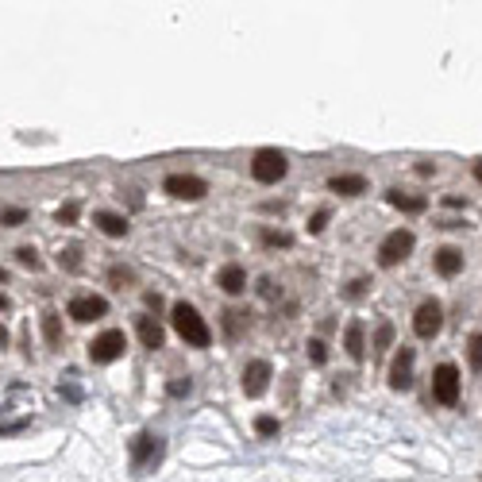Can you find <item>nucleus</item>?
I'll return each instance as SVG.
<instances>
[{
	"label": "nucleus",
	"mask_w": 482,
	"mask_h": 482,
	"mask_svg": "<svg viewBox=\"0 0 482 482\" xmlns=\"http://www.w3.org/2000/svg\"><path fill=\"white\" fill-rule=\"evenodd\" d=\"M170 320H174V332L181 336V343H186V347H209V343H212V328L205 324V317L197 312V305L174 301Z\"/></svg>",
	"instance_id": "f257e3e1"
},
{
	"label": "nucleus",
	"mask_w": 482,
	"mask_h": 482,
	"mask_svg": "<svg viewBox=\"0 0 482 482\" xmlns=\"http://www.w3.org/2000/svg\"><path fill=\"white\" fill-rule=\"evenodd\" d=\"M286 170H289V163L278 147H263L251 158V178H255L259 186H278V181L286 178Z\"/></svg>",
	"instance_id": "f03ea898"
},
{
	"label": "nucleus",
	"mask_w": 482,
	"mask_h": 482,
	"mask_svg": "<svg viewBox=\"0 0 482 482\" xmlns=\"http://www.w3.org/2000/svg\"><path fill=\"white\" fill-rule=\"evenodd\" d=\"M413 247H417V235H413L409 228H394V232L378 243V266H386V270H390V266L405 263V259L413 255Z\"/></svg>",
	"instance_id": "7ed1b4c3"
},
{
	"label": "nucleus",
	"mask_w": 482,
	"mask_h": 482,
	"mask_svg": "<svg viewBox=\"0 0 482 482\" xmlns=\"http://www.w3.org/2000/svg\"><path fill=\"white\" fill-rule=\"evenodd\" d=\"M124 347H128V336L120 332V328H109V332L93 336V343H89V363L109 366V363H116V359L124 355Z\"/></svg>",
	"instance_id": "20e7f679"
},
{
	"label": "nucleus",
	"mask_w": 482,
	"mask_h": 482,
	"mask_svg": "<svg viewBox=\"0 0 482 482\" xmlns=\"http://www.w3.org/2000/svg\"><path fill=\"white\" fill-rule=\"evenodd\" d=\"M459 366L455 363H440L432 371V397L443 405V409H455L459 405Z\"/></svg>",
	"instance_id": "39448f33"
},
{
	"label": "nucleus",
	"mask_w": 482,
	"mask_h": 482,
	"mask_svg": "<svg viewBox=\"0 0 482 482\" xmlns=\"http://www.w3.org/2000/svg\"><path fill=\"white\" fill-rule=\"evenodd\" d=\"M440 328H443V305L436 301V297L420 301L417 312H413V332H417V340H436Z\"/></svg>",
	"instance_id": "423d86ee"
},
{
	"label": "nucleus",
	"mask_w": 482,
	"mask_h": 482,
	"mask_svg": "<svg viewBox=\"0 0 482 482\" xmlns=\"http://www.w3.org/2000/svg\"><path fill=\"white\" fill-rule=\"evenodd\" d=\"M163 193H170L174 201H201V197L209 193V186H205V178H197V174H166Z\"/></svg>",
	"instance_id": "0eeeda50"
},
{
	"label": "nucleus",
	"mask_w": 482,
	"mask_h": 482,
	"mask_svg": "<svg viewBox=\"0 0 482 482\" xmlns=\"http://www.w3.org/2000/svg\"><path fill=\"white\" fill-rule=\"evenodd\" d=\"M163 459V440H158L155 432H135V440H132V467L135 471H151V467Z\"/></svg>",
	"instance_id": "6e6552de"
},
{
	"label": "nucleus",
	"mask_w": 482,
	"mask_h": 482,
	"mask_svg": "<svg viewBox=\"0 0 482 482\" xmlns=\"http://www.w3.org/2000/svg\"><path fill=\"white\" fill-rule=\"evenodd\" d=\"M66 317H74L78 324L101 320V317H109V301L97 297V294H78V297H70V305H66Z\"/></svg>",
	"instance_id": "1a4fd4ad"
},
{
	"label": "nucleus",
	"mask_w": 482,
	"mask_h": 482,
	"mask_svg": "<svg viewBox=\"0 0 482 482\" xmlns=\"http://www.w3.org/2000/svg\"><path fill=\"white\" fill-rule=\"evenodd\" d=\"M413 363H417V351L413 347H401L394 355V363H390V390H394V394L413 390Z\"/></svg>",
	"instance_id": "9d476101"
},
{
	"label": "nucleus",
	"mask_w": 482,
	"mask_h": 482,
	"mask_svg": "<svg viewBox=\"0 0 482 482\" xmlns=\"http://www.w3.org/2000/svg\"><path fill=\"white\" fill-rule=\"evenodd\" d=\"M270 378H274L270 363H266V359H251V363L243 366V394L247 397H263L266 386H270Z\"/></svg>",
	"instance_id": "9b49d317"
},
{
	"label": "nucleus",
	"mask_w": 482,
	"mask_h": 482,
	"mask_svg": "<svg viewBox=\"0 0 482 482\" xmlns=\"http://www.w3.org/2000/svg\"><path fill=\"white\" fill-rule=\"evenodd\" d=\"M343 351H347L355 363H363V359H366V324L359 317L343 328Z\"/></svg>",
	"instance_id": "f8f14e48"
},
{
	"label": "nucleus",
	"mask_w": 482,
	"mask_h": 482,
	"mask_svg": "<svg viewBox=\"0 0 482 482\" xmlns=\"http://www.w3.org/2000/svg\"><path fill=\"white\" fill-rule=\"evenodd\" d=\"M216 286L224 289L228 297L243 294V289H247V270H243L240 263H228V266H220V274H216Z\"/></svg>",
	"instance_id": "ddd939ff"
},
{
	"label": "nucleus",
	"mask_w": 482,
	"mask_h": 482,
	"mask_svg": "<svg viewBox=\"0 0 482 482\" xmlns=\"http://www.w3.org/2000/svg\"><path fill=\"white\" fill-rule=\"evenodd\" d=\"M93 224L101 228V232L109 235V240H124V235H128V220L120 216V212H109V209H97V212H93Z\"/></svg>",
	"instance_id": "4468645a"
},
{
	"label": "nucleus",
	"mask_w": 482,
	"mask_h": 482,
	"mask_svg": "<svg viewBox=\"0 0 482 482\" xmlns=\"http://www.w3.org/2000/svg\"><path fill=\"white\" fill-rule=\"evenodd\" d=\"M135 332H139V343L147 351H158V347H163V340H166L163 324H158L155 317H139V320H135Z\"/></svg>",
	"instance_id": "2eb2a0df"
},
{
	"label": "nucleus",
	"mask_w": 482,
	"mask_h": 482,
	"mask_svg": "<svg viewBox=\"0 0 482 482\" xmlns=\"http://www.w3.org/2000/svg\"><path fill=\"white\" fill-rule=\"evenodd\" d=\"M328 189L340 197H359L366 193V178L363 174H336V178H328Z\"/></svg>",
	"instance_id": "dca6fc26"
},
{
	"label": "nucleus",
	"mask_w": 482,
	"mask_h": 482,
	"mask_svg": "<svg viewBox=\"0 0 482 482\" xmlns=\"http://www.w3.org/2000/svg\"><path fill=\"white\" fill-rule=\"evenodd\" d=\"M432 263H436V270H440L443 278H455V274L463 270V251L459 247H440Z\"/></svg>",
	"instance_id": "f3484780"
},
{
	"label": "nucleus",
	"mask_w": 482,
	"mask_h": 482,
	"mask_svg": "<svg viewBox=\"0 0 482 482\" xmlns=\"http://www.w3.org/2000/svg\"><path fill=\"white\" fill-rule=\"evenodd\" d=\"M43 340H47V347H62V312H43Z\"/></svg>",
	"instance_id": "a211bd4d"
},
{
	"label": "nucleus",
	"mask_w": 482,
	"mask_h": 482,
	"mask_svg": "<svg viewBox=\"0 0 482 482\" xmlns=\"http://www.w3.org/2000/svg\"><path fill=\"white\" fill-rule=\"evenodd\" d=\"M386 201L394 205V209H401V212H425V209H428V201H425V197H405L401 189H390V193H386Z\"/></svg>",
	"instance_id": "6ab92c4d"
},
{
	"label": "nucleus",
	"mask_w": 482,
	"mask_h": 482,
	"mask_svg": "<svg viewBox=\"0 0 482 482\" xmlns=\"http://www.w3.org/2000/svg\"><path fill=\"white\" fill-rule=\"evenodd\" d=\"M220 324H224V336H228V340H240V332L247 328V312L228 309V312H220Z\"/></svg>",
	"instance_id": "aec40b11"
},
{
	"label": "nucleus",
	"mask_w": 482,
	"mask_h": 482,
	"mask_svg": "<svg viewBox=\"0 0 482 482\" xmlns=\"http://www.w3.org/2000/svg\"><path fill=\"white\" fill-rule=\"evenodd\" d=\"M467 363H471L474 374H482V332H474L467 340Z\"/></svg>",
	"instance_id": "412c9836"
},
{
	"label": "nucleus",
	"mask_w": 482,
	"mask_h": 482,
	"mask_svg": "<svg viewBox=\"0 0 482 482\" xmlns=\"http://www.w3.org/2000/svg\"><path fill=\"white\" fill-rule=\"evenodd\" d=\"M109 282H112V286H116V289H124V286H135V270H132V266H109Z\"/></svg>",
	"instance_id": "4be33fe9"
},
{
	"label": "nucleus",
	"mask_w": 482,
	"mask_h": 482,
	"mask_svg": "<svg viewBox=\"0 0 482 482\" xmlns=\"http://www.w3.org/2000/svg\"><path fill=\"white\" fill-rule=\"evenodd\" d=\"M386 347H394V324L382 320L378 332H374V351H386Z\"/></svg>",
	"instance_id": "5701e85b"
},
{
	"label": "nucleus",
	"mask_w": 482,
	"mask_h": 482,
	"mask_svg": "<svg viewBox=\"0 0 482 482\" xmlns=\"http://www.w3.org/2000/svg\"><path fill=\"white\" fill-rule=\"evenodd\" d=\"M263 243L266 247H294V235L289 232H274V228H263Z\"/></svg>",
	"instance_id": "b1692460"
},
{
	"label": "nucleus",
	"mask_w": 482,
	"mask_h": 482,
	"mask_svg": "<svg viewBox=\"0 0 482 482\" xmlns=\"http://www.w3.org/2000/svg\"><path fill=\"white\" fill-rule=\"evenodd\" d=\"M16 263L27 266V270H43V259H39V251H35V247H20L16 251Z\"/></svg>",
	"instance_id": "393cba45"
},
{
	"label": "nucleus",
	"mask_w": 482,
	"mask_h": 482,
	"mask_svg": "<svg viewBox=\"0 0 482 482\" xmlns=\"http://www.w3.org/2000/svg\"><path fill=\"white\" fill-rule=\"evenodd\" d=\"M0 224H4V228L27 224V209H0Z\"/></svg>",
	"instance_id": "a878e982"
},
{
	"label": "nucleus",
	"mask_w": 482,
	"mask_h": 482,
	"mask_svg": "<svg viewBox=\"0 0 482 482\" xmlns=\"http://www.w3.org/2000/svg\"><path fill=\"white\" fill-rule=\"evenodd\" d=\"M78 212H81V205H78V201H66L62 209L55 212V220H58V224H78Z\"/></svg>",
	"instance_id": "bb28decb"
},
{
	"label": "nucleus",
	"mask_w": 482,
	"mask_h": 482,
	"mask_svg": "<svg viewBox=\"0 0 482 482\" xmlns=\"http://www.w3.org/2000/svg\"><path fill=\"white\" fill-rule=\"evenodd\" d=\"M255 432H259V436H278V432H282L278 417H255Z\"/></svg>",
	"instance_id": "cd10ccee"
},
{
	"label": "nucleus",
	"mask_w": 482,
	"mask_h": 482,
	"mask_svg": "<svg viewBox=\"0 0 482 482\" xmlns=\"http://www.w3.org/2000/svg\"><path fill=\"white\" fill-rule=\"evenodd\" d=\"M58 266H66V270H78V266H81V251H78V247L58 251Z\"/></svg>",
	"instance_id": "c85d7f7f"
},
{
	"label": "nucleus",
	"mask_w": 482,
	"mask_h": 482,
	"mask_svg": "<svg viewBox=\"0 0 482 482\" xmlns=\"http://www.w3.org/2000/svg\"><path fill=\"white\" fill-rule=\"evenodd\" d=\"M328 220H332V212H328V209H317V212H312V220H309V232L320 235V232L328 228Z\"/></svg>",
	"instance_id": "c756f323"
},
{
	"label": "nucleus",
	"mask_w": 482,
	"mask_h": 482,
	"mask_svg": "<svg viewBox=\"0 0 482 482\" xmlns=\"http://www.w3.org/2000/svg\"><path fill=\"white\" fill-rule=\"evenodd\" d=\"M309 359H312V363H328V343L324 340H309Z\"/></svg>",
	"instance_id": "7c9ffc66"
},
{
	"label": "nucleus",
	"mask_w": 482,
	"mask_h": 482,
	"mask_svg": "<svg viewBox=\"0 0 482 482\" xmlns=\"http://www.w3.org/2000/svg\"><path fill=\"white\" fill-rule=\"evenodd\" d=\"M189 390H193V382H189V378H174L170 386H166V394H170V397H186Z\"/></svg>",
	"instance_id": "2f4dec72"
},
{
	"label": "nucleus",
	"mask_w": 482,
	"mask_h": 482,
	"mask_svg": "<svg viewBox=\"0 0 482 482\" xmlns=\"http://www.w3.org/2000/svg\"><path fill=\"white\" fill-rule=\"evenodd\" d=\"M363 294H366V278H355L347 286V297H363Z\"/></svg>",
	"instance_id": "473e14b6"
},
{
	"label": "nucleus",
	"mask_w": 482,
	"mask_h": 482,
	"mask_svg": "<svg viewBox=\"0 0 482 482\" xmlns=\"http://www.w3.org/2000/svg\"><path fill=\"white\" fill-rule=\"evenodd\" d=\"M443 205H448V209H467V201H463V197H455V193L443 197Z\"/></svg>",
	"instance_id": "72a5a7b5"
},
{
	"label": "nucleus",
	"mask_w": 482,
	"mask_h": 482,
	"mask_svg": "<svg viewBox=\"0 0 482 482\" xmlns=\"http://www.w3.org/2000/svg\"><path fill=\"white\" fill-rule=\"evenodd\" d=\"M143 301H147V305H151V309H158V305H163V297H158V294H155V289H151V294H143Z\"/></svg>",
	"instance_id": "f704fd0d"
},
{
	"label": "nucleus",
	"mask_w": 482,
	"mask_h": 482,
	"mask_svg": "<svg viewBox=\"0 0 482 482\" xmlns=\"http://www.w3.org/2000/svg\"><path fill=\"white\" fill-rule=\"evenodd\" d=\"M417 174H420V178H428V174H436V166H432V163H420Z\"/></svg>",
	"instance_id": "c9c22d12"
},
{
	"label": "nucleus",
	"mask_w": 482,
	"mask_h": 482,
	"mask_svg": "<svg viewBox=\"0 0 482 482\" xmlns=\"http://www.w3.org/2000/svg\"><path fill=\"white\" fill-rule=\"evenodd\" d=\"M0 347H8V328L0 324Z\"/></svg>",
	"instance_id": "e433bc0d"
},
{
	"label": "nucleus",
	"mask_w": 482,
	"mask_h": 482,
	"mask_svg": "<svg viewBox=\"0 0 482 482\" xmlns=\"http://www.w3.org/2000/svg\"><path fill=\"white\" fill-rule=\"evenodd\" d=\"M474 181L482 186V163H474Z\"/></svg>",
	"instance_id": "4c0bfd02"
},
{
	"label": "nucleus",
	"mask_w": 482,
	"mask_h": 482,
	"mask_svg": "<svg viewBox=\"0 0 482 482\" xmlns=\"http://www.w3.org/2000/svg\"><path fill=\"white\" fill-rule=\"evenodd\" d=\"M8 305H12V301H8V297H4V294H0V312L8 309Z\"/></svg>",
	"instance_id": "58836bf2"
},
{
	"label": "nucleus",
	"mask_w": 482,
	"mask_h": 482,
	"mask_svg": "<svg viewBox=\"0 0 482 482\" xmlns=\"http://www.w3.org/2000/svg\"><path fill=\"white\" fill-rule=\"evenodd\" d=\"M4 282H8V270H4V266H0V286H4Z\"/></svg>",
	"instance_id": "ea45409f"
}]
</instances>
